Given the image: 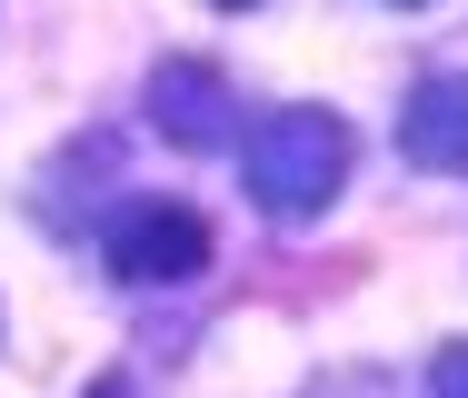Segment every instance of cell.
Listing matches in <instances>:
<instances>
[{
	"instance_id": "5",
	"label": "cell",
	"mask_w": 468,
	"mask_h": 398,
	"mask_svg": "<svg viewBox=\"0 0 468 398\" xmlns=\"http://www.w3.org/2000/svg\"><path fill=\"white\" fill-rule=\"evenodd\" d=\"M429 398H468V339H449V349L429 359Z\"/></svg>"
},
{
	"instance_id": "3",
	"label": "cell",
	"mask_w": 468,
	"mask_h": 398,
	"mask_svg": "<svg viewBox=\"0 0 468 398\" xmlns=\"http://www.w3.org/2000/svg\"><path fill=\"white\" fill-rule=\"evenodd\" d=\"M399 160L429 180H468V70H429L399 110Z\"/></svg>"
},
{
	"instance_id": "2",
	"label": "cell",
	"mask_w": 468,
	"mask_h": 398,
	"mask_svg": "<svg viewBox=\"0 0 468 398\" xmlns=\"http://www.w3.org/2000/svg\"><path fill=\"white\" fill-rule=\"evenodd\" d=\"M100 259L120 289H180L209 269V219L189 199H120L110 229H100Z\"/></svg>"
},
{
	"instance_id": "6",
	"label": "cell",
	"mask_w": 468,
	"mask_h": 398,
	"mask_svg": "<svg viewBox=\"0 0 468 398\" xmlns=\"http://www.w3.org/2000/svg\"><path fill=\"white\" fill-rule=\"evenodd\" d=\"M80 398H130V389H120V379H100V389H80Z\"/></svg>"
},
{
	"instance_id": "8",
	"label": "cell",
	"mask_w": 468,
	"mask_h": 398,
	"mask_svg": "<svg viewBox=\"0 0 468 398\" xmlns=\"http://www.w3.org/2000/svg\"><path fill=\"white\" fill-rule=\"evenodd\" d=\"M388 10H429V0H388Z\"/></svg>"
},
{
	"instance_id": "4",
	"label": "cell",
	"mask_w": 468,
	"mask_h": 398,
	"mask_svg": "<svg viewBox=\"0 0 468 398\" xmlns=\"http://www.w3.org/2000/svg\"><path fill=\"white\" fill-rule=\"evenodd\" d=\"M150 120H160L180 150H229L239 90H229L209 60H160V70H150Z\"/></svg>"
},
{
	"instance_id": "7",
	"label": "cell",
	"mask_w": 468,
	"mask_h": 398,
	"mask_svg": "<svg viewBox=\"0 0 468 398\" xmlns=\"http://www.w3.org/2000/svg\"><path fill=\"white\" fill-rule=\"evenodd\" d=\"M209 10H260V0H209Z\"/></svg>"
},
{
	"instance_id": "1",
	"label": "cell",
	"mask_w": 468,
	"mask_h": 398,
	"mask_svg": "<svg viewBox=\"0 0 468 398\" xmlns=\"http://www.w3.org/2000/svg\"><path fill=\"white\" fill-rule=\"evenodd\" d=\"M239 180H250V199H260L270 219H319V209L339 199V180H349V120L319 110V100L270 110V120L239 140Z\"/></svg>"
}]
</instances>
